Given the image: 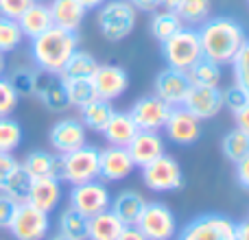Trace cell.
Listing matches in <instances>:
<instances>
[{
	"label": "cell",
	"mask_w": 249,
	"mask_h": 240,
	"mask_svg": "<svg viewBox=\"0 0 249 240\" xmlns=\"http://www.w3.org/2000/svg\"><path fill=\"white\" fill-rule=\"evenodd\" d=\"M201 42L203 57L212 59L214 64H232L236 52L241 51L243 42L247 39L245 29L232 17H208L201 22V29L197 31Z\"/></svg>",
	"instance_id": "6da1fadb"
},
{
	"label": "cell",
	"mask_w": 249,
	"mask_h": 240,
	"mask_svg": "<svg viewBox=\"0 0 249 240\" xmlns=\"http://www.w3.org/2000/svg\"><path fill=\"white\" fill-rule=\"evenodd\" d=\"M74 51H79L77 33L59 29L55 24L48 31H44L42 35L31 39V57H33L35 66L44 72L59 74Z\"/></svg>",
	"instance_id": "7a4b0ae2"
},
{
	"label": "cell",
	"mask_w": 249,
	"mask_h": 240,
	"mask_svg": "<svg viewBox=\"0 0 249 240\" xmlns=\"http://www.w3.org/2000/svg\"><path fill=\"white\" fill-rule=\"evenodd\" d=\"M99 31L109 42H123L136 29V9L129 0H109L99 7Z\"/></svg>",
	"instance_id": "3957f363"
},
{
	"label": "cell",
	"mask_w": 249,
	"mask_h": 240,
	"mask_svg": "<svg viewBox=\"0 0 249 240\" xmlns=\"http://www.w3.org/2000/svg\"><path fill=\"white\" fill-rule=\"evenodd\" d=\"M162 55L166 59L168 68L175 70H188L195 61L203 57L201 52V42H199L197 31L193 29H181L175 35L162 42Z\"/></svg>",
	"instance_id": "277c9868"
},
{
	"label": "cell",
	"mask_w": 249,
	"mask_h": 240,
	"mask_svg": "<svg viewBox=\"0 0 249 240\" xmlns=\"http://www.w3.org/2000/svg\"><path fill=\"white\" fill-rule=\"evenodd\" d=\"M99 177V149L83 144L81 149L61 155V181L77 186Z\"/></svg>",
	"instance_id": "5b68a950"
},
{
	"label": "cell",
	"mask_w": 249,
	"mask_h": 240,
	"mask_svg": "<svg viewBox=\"0 0 249 240\" xmlns=\"http://www.w3.org/2000/svg\"><path fill=\"white\" fill-rule=\"evenodd\" d=\"M142 181L153 192H173L184 188V172L181 166L171 155H160L151 164L142 168Z\"/></svg>",
	"instance_id": "8992f818"
},
{
	"label": "cell",
	"mask_w": 249,
	"mask_h": 240,
	"mask_svg": "<svg viewBox=\"0 0 249 240\" xmlns=\"http://www.w3.org/2000/svg\"><path fill=\"white\" fill-rule=\"evenodd\" d=\"M177 240H236V223L223 214H201L181 229Z\"/></svg>",
	"instance_id": "52a82bcc"
},
{
	"label": "cell",
	"mask_w": 249,
	"mask_h": 240,
	"mask_svg": "<svg viewBox=\"0 0 249 240\" xmlns=\"http://www.w3.org/2000/svg\"><path fill=\"white\" fill-rule=\"evenodd\" d=\"M7 229L16 240H44L48 229H51V219H48L46 212L37 210V207L24 201L18 203Z\"/></svg>",
	"instance_id": "ba28073f"
},
{
	"label": "cell",
	"mask_w": 249,
	"mask_h": 240,
	"mask_svg": "<svg viewBox=\"0 0 249 240\" xmlns=\"http://www.w3.org/2000/svg\"><path fill=\"white\" fill-rule=\"evenodd\" d=\"M70 207L77 210L79 214H83L86 219L109 210V207H112V197H109L107 186L99 179L72 186V192H70Z\"/></svg>",
	"instance_id": "9c48e42d"
},
{
	"label": "cell",
	"mask_w": 249,
	"mask_h": 240,
	"mask_svg": "<svg viewBox=\"0 0 249 240\" xmlns=\"http://www.w3.org/2000/svg\"><path fill=\"white\" fill-rule=\"evenodd\" d=\"M136 227L144 234L146 240H171L177 232V221L164 203H146Z\"/></svg>",
	"instance_id": "30bf717a"
},
{
	"label": "cell",
	"mask_w": 249,
	"mask_h": 240,
	"mask_svg": "<svg viewBox=\"0 0 249 240\" xmlns=\"http://www.w3.org/2000/svg\"><path fill=\"white\" fill-rule=\"evenodd\" d=\"M171 105L166 101H162L160 96H142L133 103L129 116L136 122V127L140 131H160L164 129L168 116H171Z\"/></svg>",
	"instance_id": "8fae6325"
},
{
	"label": "cell",
	"mask_w": 249,
	"mask_h": 240,
	"mask_svg": "<svg viewBox=\"0 0 249 240\" xmlns=\"http://www.w3.org/2000/svg\"><path fill=\"white\" fill-rule=\"evenodd\" d=\"M181 107L199 120H210L223 109V90L219 86H193Z\"/></svg>",
	"instance_id": "7c38bea8"
},
{
	"label": "cell",
	"mask_w": 249,
	"mask_h": 240,
	"mask_svg": "<svg viewBox=\"0 0 249 240\" xmlns=\"http://www.w3.org/2000/svg\"><path fill=\"white\" fill-rule=\"evenodd\" d=\"M92 86L96 90V99L103 101H116L127 92L129 87V74L124 68L114 64H99L96 72L92 74Z\"/></svg>",
	"instance_id": "4fadbf2b"
},
{
	"label": "cell",
	"mask_w": 249,
	"mask_h": 240,
	"mask_svg": "<svg viewBox=\"0 0 249 240\" xmlns=\"http://www.w3.org/2000/svg\"><path fill=\"white\" fill-rule=\"evenodd\" d=\"M33 96H37L39 103L48 109V112H64L70 107L68 96L64 90V79L55 72H35V90Z\"/></svg>",
	"instance_id": "5bb4252c"
},
{
	"label": "cell",
	"mask_w": 249,
	"mask_h": 240,
	"mask_svg": "<svg viewBox=\"0 0 249 240\" xmlns=\"http://www.w3.org/2000/svg\"><path fill=\"white\" fill-rule=\"evenodd\" d=\"M190 87H193V83H190L188 74L184 70H175V68H164L153 81L155 96L166 101L171 107H179L184 103Z\"/></svg>",
	"instance_id": "9a60e30c"
},
{
	"label": "cell",
	"mask_w": 249,
	"mask_h": 240,
	"mask_svg": "<svg viewBox=\"0 0 249 240\" xmlns=\"http://www.w3.org/2000/svg\"><path fill=\"white\" fill-rule=\"evenodd\" d=\"M164 129H166L168 140L179 146H190L201 137V120L195 118L193 114L184 107L171 109V116H168Z\"/></svg>",
	"instance_id": "2e32d148"
},
{
	"label": "cell",
	"mask_w": 249,
	"mask_h": 240,
	"mask_svg": "<svg viewBox=\"0 0 249 240\" xmlns=\"http://www.w3.org/2000/svg\"><path fill=\"white\" fill-rule=\"evenodd\" d=\"M48 142L59 155L77 151L86 144V127L74 118L59 120V122L53 124L51 133H48Z\"/></svg>",
	"instance_id": "e0dca14e"
},
{
	"label": "cell",
	"mask_w": 249,
	"mask_h": 240,
	"mask_svg": "<svg viewBox=\"0 0 249 240\" xmlns=\"http://www.w3.org/2000/svg\"><path fill=\"white\" fill-rule=\"evenodd\" d=\"M124 149H127L133 166L144 168L146 164H151L160 155H164V140L158 131H140L138 129V133L131 137V142Z\"/></svg>",
	"instance_id": "ac0fdd59"
},
{
	"label": "cell",
	"mask_w": 249,
	"mask_h": 240,
	"mask_svg": "<svg viewBox=\"0 0 249 240\" xmlns=\"http://www.w3.org/2000/svg\"><path fill=\"white\" fill-rule=\"evenodd\" d=\"M133 162L124 146H109L99 151V177L107 181H121L133 172Z\"/></svg>",
	"instance_id": "d6986e66"
},
{
	"label": "cell",
	"mask_w": 249,
	"mask_h": 240,
	"mask_svg": "<svg viewBox=\"0 0 249 240\" xmlns=\"http://www.w3.org/2000/svg\"><path fill=\"white\" fill-rule=\"evenodd\" d=\"M59 199H61L59 179H55V177H37V179H31L26 203H31L33 207H37V210L48 214V212H53L59 206Z\"/></svg>",
	"instance_id": "ffe728a7"
},
{
	"label": "cell",
	"mask_w": 249,
	"mask_h": 240,
	"mask_svg": "<svg viewBox=\"0 0 249 240\" xmlns=\"http://www.w3.org/2000/svg\"><path fill=\"white\" fill-rule=\"evenodd\" d=\"M31 179L37 177H55L61 181V155H51L46 151H31L20 164Z\"/></svg>",
	"instance_id": "44dd1931"
},
{
	"label": "cell",
	"mask_w": 249,
	"mask_h": 240,
	"mask_svg": "<svg viewBox=\"0 0 249 240\" xmlns=\"http://www.w3.org/2000/svg\"><path fill=\"white\" fill-rule=\"evenodd\" d=\"M48 9H51V16H53V24L66 31H74V33L81 26L88 11L79 0H53L48 4Z\"/></svg>",
	"instance_id": "7402d4cb"
},
{
	"label": "cell",
	"mask_w": 249,
	"mask_h": 240,
	"mask_svg": "<svg viewBox=\"0 0 249 240\" xmlns=\"http://www.w3.org/2000/svg\"><path fill=\"white\" fill-rule=\"evenodd\" d=\"M18 24H20L22 35H24V37H29V39L42 35L44 31H48L53 26V16H51L48 4L33 2L20 17H18Z\"/></svg>",
	"instance_id": "603a6c76"
},
{
	"label": "cell",
	"mask_w": 249,
	"mask_h": 240,
	"mask_svg": "<svg viewBox=\"0 0 249 240\" xmlns=\"http://www.w3.org/2000/svg\"><path fill=\"white\" fill-rule=\"evenodd\" d=\"M124 225L112 210H105L88 219V240H116Z\"/></svg>",
	"instance_id": "cb8c5ba5"
},
{
	"label": "cell",
	"mask_w": 249,
	"mask_h": 240,
	"mask_svg": "<svg viewBox=\"0 0 249 240\" xmlns=\"http://www.w3.org/2000/svg\"><path fill=\"white\" fill-rule=\"evenodd\" d=\"M144 206H146V201L142 199V194L133 192V190H124V192H121L114 199L109 210L121 219L123 225H136L142 210H144Z\"/></svg>",
	"instance_id": "d4e9b609"
},
{
	"label": "cell",
	"mask_w": 249,
	"mask_h": 240,
	"mask_svg": "<svg viewBox=\"0 0 249 240\" xmlns=\"http://www.w3.org/2000/svg\"><path fill=\"white\" fill-rule=\"evenodd\" d=\"M105 140L112 146H127L131 142V137L138 133L136 122L131 120V116L124 112H114V116L109 118L107 127L103 129Z\"/></svg>",
	"instance_id": "484cf974"
},
{
	"label": "cell",
	"mask_w": 249,
	"mask_h": 240,
	"mask_svg": "<svg viewBox=\"0 0 249 240\" xmlns=\"http://www.w3.org/2000/svg\"><path fill=\"white\" fill-rule=\"evenodd\" d=\"M79 109H81L83 127L92 129V131H101V133H103V129L107 127L109 118L114 116L112 103H109V101H103V99H94Z\"/></svg>",
	"instance_id": "4316f807"
},
{
	"label": "cell",
	"mask_w": 249,
	"mask_h": 240,
	"mask_svg": "<svg viewBox=\"0 0 249 240\" xmlns=\"http://www.w3.org/2000/svg\"><path fill=\"white\" fill-rule=\"evenodd\" d=\"M99 68V61L83 51H74L72 57L66 61L64 70L59 72L61 79H92V74Z\"/></svg>",
	"instance_id": "83f0119b"
},
{
	"label": "cell",
	"mask_w": 249,
	"mask_h": 240,
	"mask_svg": "<svg viewBox=\"0 0 249 240\" xmlns=\"http://www.w3.org/2000/svg\"><path fill=\"white\" fill-rule=\"evenodd\" d=\"M186 74H188L193 86H219L221 83V66L208 59V57H201L199 61H195L186 70Z\"/></svg>",
	"instance_id": "f1b7e54d"
},
{
	"label": "cell",
	"mask_w": 249,
	"mask_h": 240,
	"mask_svg": "<svg viewBox=\"0 0 249 240\" xmlns=\"http://www.w3.org/2000/svg\"><path fill=\"white\" fill-rule=\"evenodd\" d=\"M181 29H184V22H181V17L177 16L175 11H171V9L158 11L153 16V20H151V33H153V37L158 39L160 44Z\"/></svg>",
	"instance_id": "f546056e"
},
{
	"label": "cell",
	"mask_w": 249,
	"mask_h": 240,
	"mask_svg": "<svg viewBox=\"0 0 249 240\" xmlns=\"http://www.w3.org/2000/svg\"><path fill=\"white\" fill-rule=\"evenodd\" d=\"M64 90L66 96H68V103L74 105V107H83V105L96 99L92 79H64Z\"/></svg>",
	"instance_id": "4dcf8cb0"
},
{
	"label": "cell",
	"mask_w": 249,
	"mask_h": 240,
	"mask_svg": "<svg viewBox=\"0 0 249 240\" xmlns=\"http://www.w3.org/2000/svg\"><path fill=\"white\" fill-rule=\"evenodd\" d=\"M59 234L74 240H88V219L83 214H79L77 210L68 207L59 216Z\"/></svg>",
	"instance_id": "1f68e13d"
},
{
	"label": "cell",
	"mask_w": 249,
	"mask_h": 240,
	"mask_svg": "<svg viewBox=\"0 0 249 240\" xmlns=\"http://www.w3.org/2000/svg\"><path fill=\"white\" fill-rule=\"evenodd\" d=\"M223 146V155L230 159V162L236 164L238 159H243L245 155H249V133L241 131V129H232L228 136L221 142Z\"/></svg>",
	"instance_id": "d6a6232c"
},
{
	"label": "cell",
	"mask_w": 249,
	"mask_h": 240,
	"mask_svg": "<svg viewBox=\"0 0 249 240\" xmlns=\"http://www.w3.org/2000/svg\"><path fill=\"white\" fill-rule=\"evenodd\" d=\"M175 13L181 17V22L201 24L210 17V0H181Z\"/></svg>",
	"instance_id": "836d02e7"
},
{
	"label": "cell",
	"mask_w": 249,
	"mask_h": 240,
	"mask_svg": "<svg viewBox=\"0 0 249 240\" xmlns=\"http://www.w3.org/2000/svg\"><path fill=\"white\" fill-rule=\"evenodd\" d=\"M29 186H31V177L24 172V168L18 166L16 171L9 175V179L4 181L2 190L7 197H11L16 203H24L26 201V194H29Z\"/></svg>",
	"instance_id": "e575fe53"
},
{
	"label": "cell",
	"mask_w": 249,
	"mask_h": 240,
	"mask_svg": "<svg viewBox=\"0 0 249 240\" xmlns=\"http://www.w3.org/2000/svg\"><path fill=\"white\" fill-rule=\"evenodd\" d=\"M22 39H24V35H22L18 20L0 16V52L7 55V52L16 51L22 44Z\"/></svg>",
	"instance_id": "d590c367"
},
{
	"label": "cell",
	"mask_w": 249,
	"mask_h": 240,
	"mask_svg": "<svg viewBox=\"0 0 249 240\" xmlns=\"http://www.w3.org/2000/svg\"><path fill=\"white\" fill-rule=\"evenodd\" d=\"M22 127L18 120L4 116L0 118V151L4 153H13L18 146L22 144Z\"/></svg>",
	"instance_id": "8d00e7d4"
},
{
	"label": "cell",
	"mask_w": 249,
	"mask_h": 240,
	"mask_svg": "<svg viewBox=\"0 0 249 240\" xmlns=\"http://www.w3.org/2000/svg\"><path fill=\"white\" fill-rule=\"evenodd\" d=\"M232 68H234V83H238L249 94V37L243 42L241 51L232 59Z\"/></svg>",
	"instance_id": "74e56055"
},
{
	"label": "cell",
	"mask_w": 249,
	"mask_h": 240,
	"mask_svg": "<svg viewBox=\"0 0 249 240\" xmlns=\"http://www.w3.org/2000/svg\"><path fill=\"white\" fill-rule=\"evenodd\" d=\"M9 83H11V87L16 90L18 96H33V90H35V72H33V70L20 68V70H16V72H11V77H9Z\"/></svg>",
	"instance_id": "f35d334b"
},
{
	"label": "cell",
	"mask_w": 249,
	"mask_h": 240,
	"mask_svg": "<svg viewBox=\"0 0 249 240\" xmlns=\"http://www.w3.org/2000/svg\"><path fill=\"white\" fill-rule=\"evenodd\" d=\"M18 101H20V96H18L16 90L11 87L9 79L0 77V118L11 116L13 109L18 107Z\"/></svg>",
	"instance_id": "ab89813d"
},
{
	"label": "cell",
	"mask_w": 249,
	"mask_h": 240,
	"mask_svg": "<svg viewBox=\"0 0 249 240\" xmlns=\"http://www.w3.org/2000/svg\"><path fill=\"white\" fill-rule=\"evenodd\" d=\"M249 103V94L247 90H243L238 83L230 86L228 90H223V107H230L232 114H236L238 109H243Z\"/></svg>",
	"instance_id": "60d3db41"
},
{
	"label": "cell",
	"mask_w": 249,
	"mask_h": 240,
	"mask_svg": "<svg viewBox=\"0 0 249 240\" xmlns=\"http://www.w3.org/2000/svg\"><path fill=\"white\" fill-rule=\"evenodd\" d=\"M31 4H33V0H0V16L18 20Z\"/></svg>",
	"instance_id": "b9f144b4"
},
{
	"label": "cell",
	"mask_w": 249,
	"mask_h": 240,
	"mask_svg": "<svg viewBox=\"0 0 249 240\" xmlns=\"http://www.w3.org/2000/svg\"><path fill=\"white\" fill-rule=\"evenodd\" d=\"M16 207H18V203L13 201L11 197H7L4 192H0V229H7L9 227Z\"/></svg>",
	"instance_id": "7bdbcfd3"
},
{
	"label": "cell",
	"mask_w": 249,
	"mask_h": 240,
	"mask_svg": "<svg viewBox=\"0 0 249 240\" xmlns=\"http://www.w3.org/2000/svg\"><path fill=\"white\" fill-rule=\"evenodd\" d=\"M20 166V162H18L16 157H13L11 153H4V151H0V190H2L4 181L9 179V175H11L16 168Z\"/></svg>",
	"instance_id": "ee69618b"
},
{
	"label": "cell",
	"mask_w": 249,
	"mask_h": 240,
	"mask_svg": "<svg viewBox=\"0 0 249 240\" xmlns=\"http://www.w3.org/2000/svg\"><path fill=\"white\" fill-rule=\"evenodd\" d=\"M236 179L243 188L249 190V155H245L243 159L236 162Z\"/></svg>",
	"instance_id": "f6af8a7d"
},
{
	"label": "cell",
	"mask_w": 249,
	"mask_h": 240,
	"mask_svg": "<svg viewBox=\"0 0 249 240\" xmlns=\"http://www.w3.org/2000/svg\"><path fill=\"white\" fill-rule=\"evenodd\" d=\"M116 240H146V236L136 227V225H124Z\"/></svg>",
	"instance_id": "bcb514c9"
},
{
	"label": "cell",
	"mask_w": 249,
	"mask_h": 240,
	"mask_svg": "<svg viewBox=\"0 0 249 240\" xmlns=\"http://www.w3.org/2000/svg\"><path fill=\"white\" fill-rule=\"evenodd\" d=\"M234 118H236V127L241 129V131L249 133V103L243 109H238V112L234 114Z\"/></svg>",
	"instance_id": "7dc6e473"
},
{
	"label": "cell",
	"mask_w": 249,
	"mask_h": 240,
	"mask_svg": "<svg viewBox=\"0 0 249 240\" xmlns=\"http://www.w3.org/2000/svg\"><path fill=\"white\" fill-rule=\"evenodd\" d=\"M131 2V7L136 9V11H155V9L160 7V2L158 0H129Z\"/></svg>",
	"instance_id": "c3c4849f"
},
{
	"label": "cell",
	"mask_w": 249,
	"mask_h": 240,
	"mask_svg": "<svg viewBox=\"0 0 249 240\" xmlns=\"http://www.w3.org/2000/svg\"><path fill=\"white\" fill-rule=\"evenodd\" d=\"M236 240H249V219L236 225Z\"/></svg>",
	"instance_id": "681fc988"
},
{
	"label": "cell",
	"mask_w": 249,
	"mask_h": 240,
	"mask_svg": "<svg viewBox=\"0 0 249 240\" xmlns=\"http://www.w3.org/2000/svg\"><path fill=\"white\" fill-rule=\"evenodd\" d=\"M79 2H81L83 7H86L88 11H90V9H99L101 4H103V2H107V0H79Z\"/></svg>",
	"instance_id": "f907efd6"
},
{
	"label": "cell",
	"mask_w": 249,
	"mask_h": 240,
	"mask_svg": "<svg viewBox=\"0 0 249 240\" xmlns=\"http://www.w3.org/2000/svg\"><path fill=\"white\" fill-rule=\"evenodd\" d=\"M160 2V7H164V9H171V11H175L177 9V4L181 2V0H158Z\"/></svg>",
	"instance_id": "816d5d0a"
},
{
	"label": "cell",
	"mask_w": 249,
	"mask_h": 240,
	"mask_svg": "<svg viewBox=\"0 0 249 240\" xmlns=\"http://www.w3.org/2000/svg\"><path fill=\"white\" fill-rule=\"evenodd\" d=\"M4 66H7V64H4V55L0 52V77H2V72H4Z\"/></svg>",
	"instance_id": "f5cc1de1"
},
{
	"label": "cell",
	"mask_w": 249,
	"mask_h": 240,
	"mask_svg": "<svg viewBox=\"0 0 249 240\" xmlns=\"http://www.w3.org/2000/svg\"><path fill=\"white\" fill-rule=\"evenodd\" d=\"M51 240H74V238H68V236H64V234H57V236H53Z\"/></svg>",
	"instance_id": "db71d44e"
},
{
	"label": "cell",
	"mask_w": 249,
	"mask_h": 240,
	"mask_svg": "<svg viewBox=\"0 0 249 240\" xmlns=\"http://www.w3.org/2000/svg\"><path fill=\"white\" fill-rule=\"evenodd\" d=\"M33 2H44V0H33Z\"/></svg>",
	"instance_id": "11a10c76"
},
{
	"label": "cell",
	"mask_w": 249,
	"mask_h": 240,
	"mask_svg": "<svg viewBox=\"0 0 249 240\" xmlns=\"http://www.w3.org/2000/svg\"><path fill=\"white\" fill-rule=\"evenodd\" d=\"M247 2H249V0H247Z\"/></svg>",
	"instance_id": "9f6ffc18"
}]
</instances>
